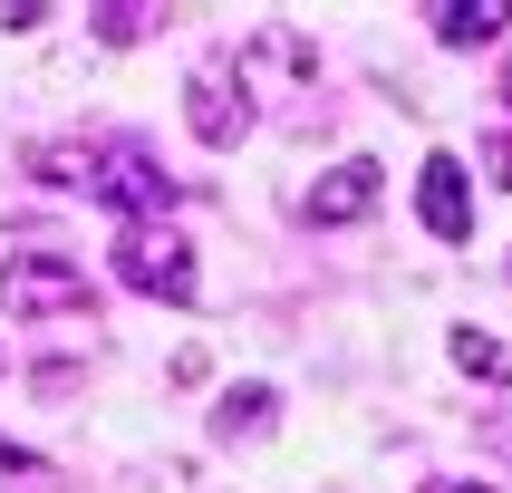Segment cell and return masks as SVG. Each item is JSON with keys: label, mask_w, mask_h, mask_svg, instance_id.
I'll use <instances>...</instances> for the list:
<instances>
[{"label": "cell", "mask_w": 512, "mask_h": 493, "mask_svg": "<svg viewBox=\"0 0 512 493\" xmlns=\"http://www.w3.org/2000/svg\"><path fill=\"white\" fill-rule=\"evenodd\" d=\"M0 310L10 319H78V310H97V290H87L78 261H58V252H10L0 261Z\"/></svg>", "instance_id": "1"}, {"label": "cell", "mask_w": 512, "mask_h": 493, "mask_svg": "<svg viewBox=\"0 0 512 493\" xmlns=\"http://www.w3.org/2000/svg\"><path fill=\"white\" fill-rule=\"evenodd\" d=\"M29 174L39 184H97V155L87 145H29Z\"/></svg>", "instance_id": "10"}, {"label": "cell", "mask_w": 512, "mask_h": 493, "mask_svg": "<svg viewBox=\"0 0 512 493\" xmlns=\"http://www.w3.org/2000/svg\"><path fill=\"white\" fill-rule=\"evenodd\" d=\"M97 194H107L126 223H155V213H174V203H184V184H174L145 145H107V155H97Z\"/></svg>", "instance_id": "3"}, {"label": "cell", "mask_w": 512, "mask_h": 493, "mask_svg": "<svg viewBox=\"0 0 512 493\" xmlns=\"http://www.w3.org/2000/svg\"><path fill=\"white\" fill-rule=\"evenodd\" d=\"M0 368H10V358H0Z\"/></svg>", "instance_id": "15"}, {"label": "cell", "mask_w": 512, "mask_h": 493, "mask_svg": "<svg viewBox=\"0 0 512 493\" xmlns=\"http://www.w3.org/2000/svg\"><path fill=\"white\" fill-rule=\"evenodd\" d=\"M484 174H493V184L512 194V136H493V145H484Z\"/></svg>", "instance_id": "13"}, {"label": "cell", "mask_w": 512, "mask_h": 493, "mask_svg": "<svg viewBox=\"0 0 512 493\" xmlns=\"http://www.w3.org/2000/svg\"><path fill=\"white\" fill-rule=\"evenodd\" d=\"M445 348H455V368H464V377H484V387H512V348H503V339H484V329H455Z\"/></svg>", "instance_id": "9"}, {"label": "cell", "mask_w": 512, "mask_h": 493, "mask_svg": "<svg viewBox=\"0 0 512 493\" xmlns=\"http://www.w3.org/2000/svg\"><path fill=\"white\" fill-rule=\"evenodd\" d=\"M426 493H484V484H426Z\"/></svg>", "instance_id": "14"}, {"label": "cell", "mask_w": 512, "mask_h": 493, "mask_svg": "<svg viewBox=\"0 0 512 493\" xmlns=\"http://www.w3.org/2000/svg\"><path fill=\"white\" fill-rule=\"evenodd\" d=\"M49 20V0H0V29H39Z\"/></svg>", "instance_id": "12"}, {"label": "cell", "mask_w": 512, "mask_h": 493, "mask_svg": "<svg viewBox=\"0 0 512 493\" xmlns=\"http://www.w3.org/2000/svg\"><path fill=\"white\" fill-rule=\"evenodd\" d=\"M184 116H194V136H203V145H242V126H252V107H242V97H232L213 68L184 87Z\"/></svg>", "instance_id": "6"}, {"label": "cell", "mask_w": 512, "mask_h": 493, "mask_svg": "<svg viewBox=\"0 0 512 493\" xmlns=\"http://www.w3.org/2000/svg\"><path fill=\"white\" fill-rule=\"evenodd\" d=\"M271 387H232L223 406H213V435H223V445H252V435H271Z\"/></svg>", "instance_id": "8"}, {"label": "cell", "mask_w": 512, "mask_h": 493, "mask_svg": "<svg viewBox=\"0 0 512 493\" xmlns=\"http://www.w3.org/2000/svg\"><path fill=\"white\" fill-rule=\"evenodd\" d=\"M416 213H426L435 242H464V232H474V184H464V155H426V174H416Z\"/></svg>", "instance_id": "4"}, {"label": "cell", "mask_w": 512, "mask_h": 493, "mask_svg": "<svg viewBox=\"0 0 512 493\" xmlns=\"http://www.w3.org/2000/svg\"><path fill=\"white\" fill-rule=\"evenodd\" d=\"M145 29H155V10H136V0H116V10H97V39H107V49H136Z\"/></svg>", "instance_id": "11"}, {"label": "cell", "mask_w": 512, "mask_h": 493, "mask_svg": "<svg viewBox=\"0 0 512 493\" xmlns=\"http://www.w3.org/2000/svg\"><path fill=\"white\" fill-rule=\"evenodd\" d=\"M300 213H310V223H358V213H377V165H368V155L329 165V184H310Z\"/></svg>", "instance_id": "5"}, {"label": "cell", "mask_w": 512, "mask_h": 493, "mask_svg": "<svg viewBox=\"0 0 512 493\" xmlns=\"http://www.w3.org/2000/svg\"><path fill=\"white\" fill-rule=\"evenodd\" d=\"M503 20H512V0H445L435 10V39L445 49H484V39H503Z\"/></svg>", "instance_id": "7"}, {"label": "cell", "mask_w": 512, "mask_h": 493, "mask_svg": "<svg viewBox=\"0 0 512 493\" xmlns=\"http://www.w3.org/2000/svg\"><path fill=\"white\" fill-rule=\"evenodd\" d=\"M116 281L145 290V300H194V252L165 223H126L116 232Z\"/></svg>", "instance_id": "2"}]
</instances>
